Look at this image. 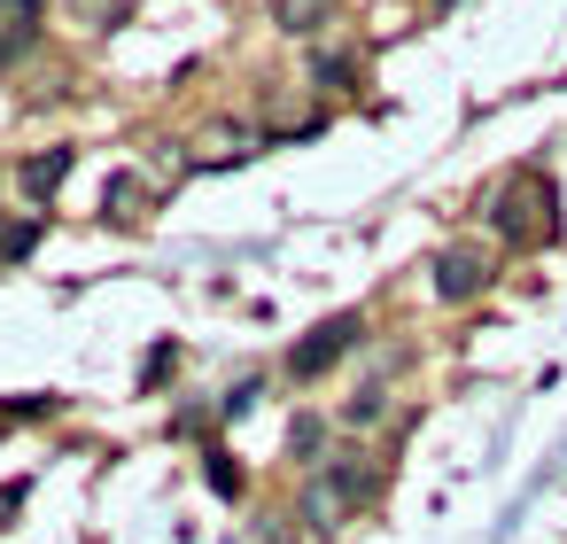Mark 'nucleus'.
<instances>
[{
	"instance_id": "obj_1",
	"label": "nucleus",
	"mask_w": 567,
	"mask_h": 544,
	"mask_svg": "<svg viewBox=\"0 0 567 544\" xmlns=\"http://www.w3.org/2000/svg\"><path fill=\"white\" fill-rule=\"evenodd\" d=\"M358 335H365V327H358V311H334L327 327H311V335L288 350V373H296V381H319V373H327V366H334Z\"/></svg>"
},
{
	"instance_id": "obj_2",
	"label": "nucleus",
	"mask_w": 567,
	"mask_h": 544,
	"mask_svg": "<svg viewBox=\"0 0 567 544\" xmlns=\"http://www.w3.org/2000/svg\"><path fill=\"white\" fill-rule=\"evenodd\" d=\"M365 490H373V474H358V466H334V474H319V482L303 490V528H319V536H327V528H334V521H342V513H350Z\"/></svg>"
},
{
	"instance_id": "obj_3",
	"label": "nucleus",
	"mask_w": 567,
	"mask_h": 544,
	"mask_svg": "<svg viewBox=\"0 0 567 544\" xmlns=\"http://www.w3.org/2000/svg\"><path fill=\"white\" fill-rule=\"evenodd\" d=\"M497 234H505V242L551 234V187H544V179H520V187L505 195V211H497Z\"/></svg>"
},
{
	"instance_id": "obj_4",
	"label": "nucleus",
	"mask_w": 567,
	"mask_h": 544,
	"mask_svg": "<svg viewBox=\"0 0 567 544\" xmlns=\"http://www.w3.org/2000/svg\"><path fill=\"white\" fill-rule=\"evenodd\" d=\"M489 280V265H482V249H443V265H435V288L451 296V304H466L474 288Z\"/></svg>"
},
{
	"instance_id": "obj_5",
	"label": "nucleus",
	"mask_w": 567,
	"mask_h": 544,
	"mask_svg": "<svg viewBox=\"0 0 567 544\" xmlns=\"http://www.w3.org/2000/svg\"><path fill=\"white\" fill-rule=\"evenodd\" d=\"M63 179H71V148H48V156L24 164V187H32V195H55Z\"/></svg>"
},
{
	"instance_id": "obj_6",
	"label": "nucleus",
	"mask_w": 567,
	"mask_h": 544,
	"mask_svg": "<svg viewBox=\"0 0 567 544\" xmlns=\"http://www.w3.org/2000/svg\"><path fill=\"white\" fill-rule=\"evenodd\" d=\"M327 9H334V0H280V24H288V32H311Z\"/></svg>"
},
{
	"instance_id": "obj_7",
	"label": "nucleus",
	"mask_w": 567,
	"mask_h": 544,
	"mask_svg": "<svg viewBox=\"0 0 567 544\" xmlns=\"http://www.w3.org/2000/svg\"><path fill=\"white\" fill-rule=\"evenodd\" d=\"M32 242H40V218H24V226H9V234H0V257H9V265H24V257H32Z\"/></svg>"
},
{
	"instance_id": "obj_8",
	"label": "nucleus",
	"mask_w": 567,
	"mask_h": 544,
	"mask_svg": "<svg viewBox=\"0 0 567 544\" xmlns=\"http://www.w3.org/2000/svg\"><path fill=\"white\" fill-rule=\"evenodd\" d=\"M203 474H210V490H218V497H241V466H226L218 451H210V466H203Z\"/></svg>"
},
{
	"instance_id": "obj_9",
	"label": "nucleus",
	"mask_w": 567,
	"mask_h": 544,
	"mask_svg": "<svg viewBox=\"0 0 567 544\" xmlns=\"http://www.w3.org/2000/svg\"><path fill=\"white\" fill-rule=\"evenodd\" d=\"M249 404H257V381H241V389H226V397H218V412H226V420H241Z\"/></svg>"
},
{
	"instance_id": "obj_10",
	"label": "nucleus",
	"mask_w": 567,
	"mask_h": 544,
	"mask_svg": "<svg viewBox=\"0 0 567 544\" xmlns=\"http://www.w3.org/2000/svg\"><path fill=\"white\" fill-rule=\"evenodd\" d=\"M342 420H350V428H373V420H381V397H350Z\"/></svg>"
},
{
	"instance_id": "obj_11",
	"label": "nucleus",
	"mask_w": 567,
	"mask_h": 544,
	"mask_svg": "<svg viewBox=\"0 0 567 544\" xmlns=\"http://www.w3.org/2000/svg\"><path fill=\"white\" fill-rule=\"evenodd\" d=\"M288 451L311 459V451H319V420H296V428H288Z\"/></svg>"
},
{
	"instance_id": "obj_12",
	"label": "nucleus",
	"mask_w": 567,
	"mask_h": 544,
	"mask_svg": "<svg viewBox=\"0 0 567 544\" xmlns=\"http://www.w3.org/2000/svg\"><path fill=\"white\" fill-rule=\"evenodd\" d=\"M350 71H358V63H350V55H319V79H327V86H342V79H350Z\"/></svg>"
},
{
	"instance_id": "obj_13",
	"label": "nucleus",
	"mask_w": 567,
	"mask_h": 544,
	"mask_svg": "<svg viewBox=\"0 0 567 544\" xmlns=\"http://www.w3.org/2000/svg\"><path fill=\"white\" fill-rule=\"evenodd\" d=\"M9 55H17V40H0V63H9Z\"/></svg>"
},
{
	"instance_id": "obj_14",
	"label": "nucleus",
	"mask_w": 567,
	"mask_h": 544,
	"mask_svg": "<svg viewBox=\"0 0 567 544\" xmlns=\"http://www.w3.org/2000/svg\"><path fill=\"white\" fill-rule=\"evenodd\" d=\"M0 428H9V420H0Z\"/></svg>"
}]
</instances>
